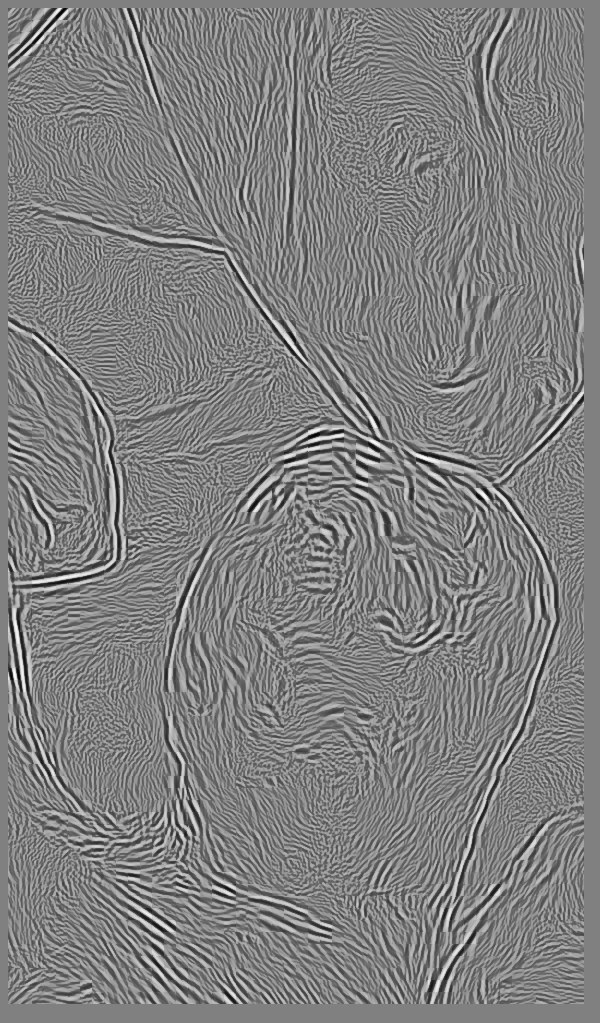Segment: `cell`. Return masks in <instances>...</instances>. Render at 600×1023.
<instances>
[{
    "label": "cell",
    "mask_w": 600,
    "mask_h": 1023,
    "mask_svg": "<svg viewBox=\"0 0 600 1023\" xmlns=\"http://www.w3.org/2000/svg\"><path fill=\"white\" fill-rule=\"evenodd\" d=\"M7 299L111 426L246 405L285 372L286 337L221 248L9 207Z\"/></svg>",
    "instance_id": "1"
},
{
    "label": "cell",
    "mask_w": 600,
    "mask_h": 1023,
    "mask_svg": "<svg viewBox=\"0 0 600 1023\" xmlns=\"http://www.w3.org/2000/svg\"><path fill=\"white\" fill-rule=\"evenodd\" d=\"M190 581L181 561L142 552L95 574L9 585L37 746L64 789L95 808L154 811L180 789L166 694Z\"/></svg>",
    "instance_id": "2"
},
{
    "label": "cell",
    "mask_w": 600,
    "mask_h": 1023,
    "mask_svg": "<svg viewBox=\"0 0 600 1023\" xmlns=\"http://www.w3.org/2000/svg\"><path fill=\"white\" fill-rule=\"evenodd\" d=\"M220 247L129 8L65 7L8 53V207Z\"/></svg>",
    "instance_id": "3"
},
{
    "label": "cell",
    "mask_w": 600,
    "mask_h": 1023,
    "mask_svg": "<svg viewBox=\"0 0 600 1023\" xmlns=\"http://www.w3.org/2000/svg\"><path fill=\"white\" fill-rule=\"evenodd\" d=\"M112 431L93 393L52 383L8 401L9 581L104 571L121 557Z\"/></svg>",
    "instance_id": "4"
},
{
    "label": "cell",
    "mask_w": 600,
    "mask_h": 1023,
    "mask_svg": "<svg viewBox=\"0 0 600 1023\" xmlns=\"http://www.w3.org/2000/svg\"><path fill=\"white\" fill-rule=\"evenodd\" d=\"M54 8L9 7L8 8V53L15 50L43 24Z\"/></svg>",
    "instance_id": "5"
}]
</instances>
